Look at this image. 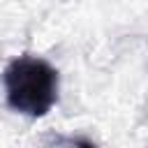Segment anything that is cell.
Instances as JSON below:
<instances>
[{
    "instance_id": "obj_1",
    "label": "cell",
    "mask_w": 148,
    "mask_h": 148,
    "mask_svg": "<svg viewBox=\"0 0 148 148\" xmlns=\"http://www.w3.org/2000/svg\"><path fill=\"white\" fill-rule=\"evenodd\" d=\"M2 81L7 104L28 118L46 116L58 102V69L42 58H14L5 67Z\"/></svg>"
}]
</instances>
